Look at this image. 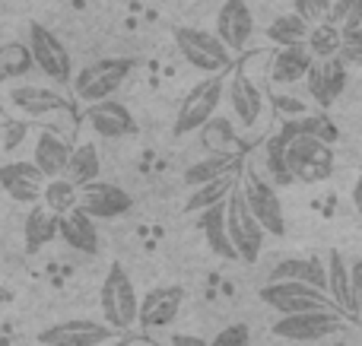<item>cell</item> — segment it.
<instances>
[{
    "instance_id": "obj_1",
    "label": "cell",
    "mask_w": 362,
    "mask_h": 346,
    "mask_svg": "<svg viewBox=\"0 0 362 346\" xmlns=\"http://www.w3.org/2000/svg\"><path fill=\"white\" fill-rule=\"evenodd\" d=\"M226 89H229V73H219V76H206L200 80L191 93L181 99L178 114H175V124H172V133L175 137H187V133H200L213 118H216V108L223 102Z\"/></svg>"
},
{
    "instance_id": "obj_2",
    "label": "cell",
    "mask_w": 362,
    "mask_h": 346,
    "mask_svg": "<svg viewBox=\"0 0 362 346\" xmlns=\"http://www.w3.org/2000/svg\"><path fill=\"white\" fill-rule=\"evenodd\" d=\"M99 305H102V318H105L108 328L115 330H127L137 324L140 318V299L137 290L131 283V273L112 261L108 264V273L102 280V290H99Z\"/></svg>"
},
{
    "instance_id": "obj_3",
    "label": "cell",
    "mask_w": 362,
    "mask_h": 346,
    "mask_svg": "<svg viewBox=\"0 0 362 346\" xmlns=\"http://www.w3.org/2000/svg\"><path fill=\"white\" fill-rule=\"evenodd\" d=\"M131 70H134V57H99V61L86 64L74 76L70 86H74L76 99H83L86 105H95V102L115 99V93L131 76Z\"/></svg>"
},
{
    "instance_id": "obj_4",
    "label": "cell",
    "mask_w": 362,
    "mask_h": 346,
    "mask_svg": "<svg viewBox=\"0 0 362 346\" xmlns=\"http://www.w3.org/2000/svg\"><path fill=\"white\" fill-rule=\"evenodd\" d=\"M286 162H289V172H293L296 181L321 184V181H327L334 172V146L312 137V133H305L302 131V121H299V133H296L286 146Z\"/></svg>"
},
{
    "instance_id": "obj_5",
    "label": "cell",
    "mask_w": 362,
    "mask_h": 346,
    "mask_svg": "<svg viewBox=\"0 0 362 346\" xmlns=\"http://www.w3.org/2000/svg\"><path fill=\"white\" fill-rule=\"evenodd\" d=\"M261 302L267 309H274L280 318H293V315H312V311H337L334 299L327 292L315 290V286L305 283H267L261 286Z\"/></svg>"
},
{
    "instance_id": "obj_6",
    "label": "cell",
    "mask_w": 362,
    "mask_h": 346,
    "mask_svg": "<svg viewBox=\"0 0 362 346\" xmlns=\"http://www.w3.org/2000/svg\"><path fill=\"white\" fill-rule=\"evenodd\" d=\"M175 44H178L181 57H185L191 67L204 70V73H210V76L229 73L232 51L226 48V42L216 35V32L187 29V25H181V29H175Z\"/></svg>"
},
{
    "instance_id": "obj_7",
    "label": "cell",
    "mask_w": 362,
    "mask_h": 346,
    "mask_svg": "<svg viewBox=\"0 0 362 346\" xmlns=\"http://www.w3.org/2000/svg\"><path fill=\"white\" fill-rule=\"evenodd\" d=\"M238 191H242V197H245V203H248L251 216H255V220L264 226V232L274 235V239L286 235L283 203H280V197H276V188L267 181V178H261L248 165V169L242 172V184H238Z\"/></svg>"
},
{
    "instance_id": "obj_8",
    "label": "cell",
    "mask_w": 362,
    "mask_h": 346,
    "mask_svg": "<svg viewBox=\"0 0 362 346\" xmlns=\"http://www.w3.org/2000/svg\"><path fill=\"white\" fill-rule=\"evenodd\" d=\"M350 328V318L337 315V311H312V315H293V318H276L270 324V334L289 343H318L325 337H337Z\"/></svg>"
},
{
    "instance_id": "obj_9",
    "label": "cell",
    "mask_w": 362,
    "mask_h": 346,
    "mask_svg": "<svg viewBox=\"0 0 362 346\" xmlns=\"http://www.w3.org/2000/svg\"><path fill=\"white\" fill-rule=\"evenodd\" d=\"M226 226H229V239L238 251V261L255 264L264 251V239H267V232H264V226L251 216L242 191H235V194L226 201Z\"/></svg>"
},
{
    "instance_id": "obj_10",
    "label": "cell",
    "mask_w": 362,
    "mask_h": 346,
    "mask_svg": "<svg viewBox=\"0 0 362 346\" xmlns=\"http://www.w3.org/2000/svg\"><path fill=\"white\" fill-rule=\"evenodd\" d=\"M6 105L16 114V121H45L54 118V114H64L70 108V102L51 86L16 83V86L6 89Z\"/></svg>"
},
{
    "instance_id": "obj_11",
    "label": "cell",
    "mask_w": 362,
    "mask_h": 346,
    "mask_svg": "<svg viewBox=\"0 0 362 346\" xmlns=\"http://www.w3.org/2000/svg\"><path fill=\"white\" fill-rule=\"evenodd\" d=\"M25 44H29L32 57H35V67L42 70L48 80L74 83L70 80V51L64 48V42L48 29V25H42V23L32 19L29 23V42Z\"/></svg>"
},
{
    "instance_id": "obj_12",
    "label": "cell",
    "mask_w": 362,
    "mask_h": 346,
    "mask_svg": "<svg viewBox=\"0 0 362 346\" xmlns=\"http://www.w3.org/2000/svg\"><path fill=\"white\" fill-rule=\"evenodd\" d=\"M115 340V328L105 321H93V318H70V321H57L38 334L42 346H105Z\"/></svg>"
},
{
    "instance_id": "obj_13",
    "label": "cell",
    "mask_w": 362,
    "mask_h": 346,
    "mask_svg": "<svg viewBox=\"0 0 362 346\" xmlns=\"http://www.w3.org/2000/svg\"><path fill=\"white\" fill-rule=\"evenodd\" d=\"M45 184H48V178L42 175V169L32 159H13V162L0 165V188L16 203H29V207L42 203Z\"/></svg>"
},
{
    "instance_id": "obj_14",
    "label": "cell",
    "mask_w": 362,
    "mask_h": 346,
    "mask_svg": "<svg viewBox=\"0 0 362 346\" xmlns=\"http://www.w3.org/2000/svg\"><path fill=\"white\" fill-rule=\"evenodd\" d=\"M80 210L93 220H118L134 210V197L112 181H93L80 188Z\"/></svg>"
},
{
    "instance_id": "obj_15",
    "label": "cell",
    "mask_w": 362,
    "mask_h": 346,
    "mask_svg": "<svg viewBox=\"0 0 362 346\" xmlns=\"http://www.w3.org/2000/svg\"><path fill=\"white\" fill-rule=\"evenodd\" d=\"M226 99H229V108H232V118L242 131H251L257 127L264 114V95L261 89L251 83V76L245 73V67H235L229 73V89H226Z\"/></svg>"
},
{
    "instance_id": "obj_16",
    "label": "cell",
    "mask_w": 362,
    "mask_h": 346,
    "mask_svg": "<svg viewBox=\"0 0 362 346\" xmlns=\"http://www.w3.org/2000/svg\"><path fill=\"white\" fill-rule=\"evenodd\" d=\"M216 35L223 38L232 54L248 48L251 35H255V13H251L248 0H223L216 16Z\"/></svg>"
},
{
    "instance_id": "obj_17",
    "label": "cell",
    "mask_w": 362,
    "mask_h": 346,
    "mask_svg": "<svg viewBox=\"0 0 362 346\" xmlns=\"http://www.w3.org/2000/svg\"><path fill=\"white\" fill-rule=\"evenodd\" d=\"M181 305H185V290L181 286H156L140 299L137 324L144 330H163L178 318Z\"/></svg>"
},
{
    "instance_id": "obj_18",
    "label": "cell",
    "mask_w": 362,
    "mask_h": 346,
    "mask_svg": "<svg viewBox=\"0 0 362 346\" xmlns=\"http://www.w3.org/2000/svg\"><path fill=\"white\" fill-rule=\"evenodd\" d=\"M86 124L93 127V133H99V137H105V140H121V137H134V133H137V121H134L131 108L121 105L118 99L89 105Z\"/></svg>"
},
{
    "instance_id": "obj_19",
    "label": "cell",
    "mask_w": 362,
    "mask_h": 346,
    "mask_svg": "<svg viewBox=\"0 0 362 346\" xmlns=\"http://www.w3.org/2000/svg\"><path fill=\"white\" fill-rule=\"evenodd\" d=\"M312 67H315V57H312V51H308V44H299V48H276L267 64V80L274 83V86H296V83L308 80Z\"/></svg>"
},
{
    "instance_id": "obj_20",
    "label": "cell",
    "mask_w": 362,
    "mask_h": 346,
    "mask_svg": "<svg viewBox=\"0 0 362 346\" xmlns=\"http://www.w3.org/2000/svg\"><path fill=\"white\" fill-rule=\"evenodd\" d=\"M305 89L318 108H331L334 99L346 89V64L340 61V57L315 61L312 73H308V80H305Z\"/></svg>"
},
{
    "instance_id": "obj_21",
    "label": "cell",
    "mask_w": 362,
    "mask_h": 346,
    "mask_svg": "<svg viewBox=\"0 0 362 346\" xmlns=\"http://www.w3.org/2000/svg\"><path fill=\"white\" fill-rule=\"evenodd\" d=\"M296 133H299V121H286V124L280 127V133H270L267 143H264V169H267L274 188L276 184H280V188L296 184L293 172H289V162H286V146Z\"/></svg>"
},
{
    "instance_id": "obj_22",
    "label": "cell",
    "mask_w": 362,
    "mask_h": 346,
    "mask_svg": "<svg viewBox=\"0 0 362 346\" xmlns=\"http://www.w3.org/2000/svg\"><path fill=\"white\" fill-rule=\"evenodd\" d=\"M267 283H305L327 292V267L318 258H283L270 270Z\"/></svg>"
},
{
    "instance_id": "obj_23",
    "label": "cell",
    "mask_w": 362,
    "mask_h": 346,
    "mask_svg": "<svg viewBox=\"0 0 362 346\" xmlns=\"http://www.w3.org/2000/svg\"><path fill=\"white\" fill-rule=\"evenodd\" d=\"M54 239H61V216L51 213L45 203H35V207L25 213V222H23L25 254L45 251V245H51Z\"/></svg>"
},
{
    "instance_id": "obj_24",
    "label": "cell",
    "mask_w": 362,
    "mask_h": 346,
    "mask_svg": "<svg viewBox=\"0 0 362 346\" xmlns=\"http://www.w3.org/2000/svg\"><path fill=\"white\" fill-rule=\"evenodd\" d=\"M70 153L74 150H70L54 131H42L35 137V146H32V162L42 169V175L48 178V181H54V178L67 175Z\"/></svg>"
},
{
    "instance_id": "obj_25",
    "label": "cell",
    "mask_w": 362,
    "mask_h": 346,
    "mask_svg": "<svg viewBox=\"0 0 362 346\" xmlns=\"http://www.w3.org/2000/svg\"><path fill=\"white\" fill-rule=\"evenodd\" d=\"M61 239L80 254H99V229H95V220L89 213H83L80 207L61 216Z\"/></svg>"
},
{
    "instance_id": "obj_26",
    "label": "cell",
    "mask_w": 362,
    "mask_h": 346,
    "mask_svg": "<svg viewBox=\"0 0 362 346\" xmlns=\"http://www.w3.org/2000/svg\"><path fill=\"white\" fill-rule=\"evenodd\" d=\"M238 184H242V172H229V175L216 178V181L204 184V188L191 191L185 201V213H206V210L219 207V203H226L232 194L238 191Z\"/></svg>"
},
{
    "instance_id": "obj_27",
    "label": "cell",
    "mask_w": 362,
    "mask_h": 346,
    "mask_svg": "<svg viewBox=\"0 0 362 346\" xmlns=\"http://www.w3.org/2000/svg\"><path fill=\"white\" fill-rule=\"evenodd\" d=\"M197 226H200V232H204V239H206V248H210L216 258L238 261V251H235V245H232V239H229V226H226V203H219V207L200 213Z\"/></svg>"
},
{
    "instance_id": "obj_28",
    "label": "cell",
    "mask_w": 362,
    "mask_h": 346,
    "mask_svg": "<svg viewBox=\"0 0 362 346\" xmlns=\"http://www.w3.org/2000/svg\"><path fill=\"white\" fill-rule=\"evenodd\" d=\"M327 296L340 309L344 318H353V286H350V264L340 251H327Z\"/></svg>"
},
{
    "instance_id": "obj_29",
    "label": "cell",
    "mask_w": 362,
    "mask_h": 346,
    "mask_svg": "<svg viewBox=\"0 0 362 346\" xmlns=\"http://www.w3.org/2000/svg\"><path fill=\"white\" fill-rule=\"evenodd\" d=\"M200 143L206 146V156H238L242 153V137L235 133V124L223 114H216L200 131Z\"/></svg>"
},
{
    "instance_id": "obj_30",
    "label": "cell",
    "mask_w": 362,
    "mask_h": 346,
    "mask_svg": "<svg viewBox=\"0 0 362 346\" xmlns=\"http://www.w3.org/2000/svg\"><path fill=\"white\" fill-rule=\"evenodd\" d=\"M99 172H102V159H99V150H95V143H89V140H83V143L74 146V153H70V165H67V181H74L76 188H86V184L99 181Z\"/></svg>"
},
{
    "instance_id": "obj_31",
    "label": "cell",
    "mask_w": 362,
    "mask_h": 346,
    "mask_svg": "<svg viewBox=\"0 0 362 346\" xmlns=\"http://www.w3.org/2000/svg\"><path fill=\"white\" fill-rule=\"evenodd\" d=\"M308 35H312V25L299 16V13H283L274 23L267 25V38L276 44V48H299V44H308Z\"/></svg>"
},
{
    "instance_id": "obj_32",
    "label": "cell",
    "mask_w": 362,
    "mask_h": 346,
    "mask_svg": "<svg viewBox=\"0 0 362 346\" xmlns=\"http://www.w3.org/2000/svg\"><path fill=\"white\" fill-rule=\"evenodd\" d=\"M229 172H238L235 156H204V159H197V162L187 165L181 178H185V184L191 191H197V188H204V184L216 181V178L229 175Z\"/></svg>"
},
{
    "instance_id": "obj_33",
    "label": "cell",
    "mask_w": 362,
    "mask_h": 346,
    "mask_svg": "<svg viewBox=\"0 0 362 346\" xmlns=\"http://www.w3.org/2000/svg\"><path fill=\"white\" fill-rule=\"evenodd\" d=\"M35 67V57H32L29 44H19V42H10V44H0V83L6 80H19V76L32 73Z\"/></svg>"
},
{
    "instance_id": "obj_34",
    "label": "cell",
    "mask_w": 362,
    "mask_h": 346,
    "mask_svg": "<svg viewBox=\"0 0 362 346\" xmlns=\"http://www.w3.org/2000/svg\"><path fill=\"white\" fill-rule=\"evenodd\" d=\"M340 48H344V29L327 19L321 25H312V35H308V51H312L315 61H331V57H340Z\"/></svg>"
},
{
    "instance_id": "obj_35",
    "label": "cell",
    "mask_w": 362,
    "mask_h": 346,
    "mask_svg": "<svg viewBox=\"0 0 362 346\" xmlns=\"http://www.w3.org/2000/svg\"><path fill=\"white\" fill-rule=\"evenodd\" d=\"M42 203L51 210V213L64 216V213H70V210L80 207V188H76L74 181H67V178H54V181L45 184Z\"/></svg>"
},
{
    "instance_id": "obj_36",
    "label": "cell",
    "mask_w": 362,
    "mask_h": 346,
    "mask_svg": "<svg viewBox=\"0 0 362 346\" xmlns=\"http://www.w3.org/2000/svg\"><path fill=\"white\" fill-rule=\"evenodd\" d=\"M331 23L344 32L362 29V0H334Z\"/></svg>"
},
{
    "instance_id": "obj_37",
    "label": "cell",
    "mask_w": 362,
    "mask_h": 346,
    "mask_svg": "<svg viewBox=\"0 0 362 346\" xmlns=\"http://www.w3.org/2000/svg\"><path fill=\"white\" fill-rule=\"evenodd\" d=\"M293 6L308 25H321V23L331 19L334 0H293Z\"/></svg>"
},
{
    "instance_id": "obj_38",
    "label": "cell",
    "mask_w": 362,
    "mask_h": 346,
    "mask_svg": "<svg viewBox=\"0 0 362 346\" xmlns=\"http://www.w3.org/2000/svg\"><path fill=\"white\" fill-rule=\"evenodd\" d=\"M270 105H274V112L283 114L286 121H302V118H308V105H305L302 99H293V95L270 93Z\"/></svg>"
},
{
    "instance_id": "obj_39",
    "label": "cell",
    "mask_w": 362,
    "mask_h": 346,
    "mask_svg": "<svg viewBox=\"0 0 362 346\" xmlns=\"http://www.w3.org/2000/svg\"><path fill=\"white\" fill-rule=\"evenodd\" d=\"M210 346H251V328L242 321L226 324V328L210 340Z\"/></svg>"
},
{
    "instance_id": "obj_40",
    "label": "cell",
    "mask_w": 362,
    "mask_h": 346,
    "mask_svg": "<svg viewBox=\"0 0 362 346\" xmlns=\"http://www.w3.org/2000/svg\"><path fill=\"white\" fill-rule=\"evenodd\" d=\"M340 61L350 67V64H362V29L344 32V48H340Z\"/></svg>"
},
{
    "instance_id": "obj_41",
    "label": "cell",
    "mask_w": 362,
    "mask_h": 346,
    "mask_svg": "<svg viewBox=\"0 0 362 346\" xmlns=\"http://www.w3.org/2000/svg\"><path fill=\"white\" fill-rule=\"evenodd\" d=\"M350 286H353V321L362 324V261L350 264Z\"/></svg>"
},
{
    "instance_id": "obj_42",
    "label": "cell",
    "mask_w": 362,
    "mask_h": 346,
    "mask_svg": "<svg viewBox=\"0 0 362 346\" xmlns=\"http://www.w3.org/2000/svg\"><path fill=\"white\" fill-rule=\"evenodd\" d=\"M4 150H16V143H23L25 137V121H10V124L4 127Z\"/></svg>"
},
{
    "instance_id": "obj_43",
    "label": "cell",
    "mask_w": 362,
    "mask_h": 346,
    "mask_svg": "<svg viewBox=\"0 0 362 346\" xmlns=\"http://www.w3.org/2000/svg\"><path fill=\"white\" fill-rule=\"evenodd\" d=\"M169 346H210V340H204V337H194V334H172L169 337Z\"/></svg>"
},
{
    "instance_id": "obj_44",
    "label": "cell",
    "mask_w": 362,
    "mask_h": 346,
    "mask_svg": "<svg viewBox=\"0 0 362 346\" xmlns=\"http://www.w3.org/2000/svg\"><path fill=\"white\" fill-rule=\"evenodd\" d=\"M353 207L362 213V169H359V178H356V184H353Z\"/></svg>"
},
{
    "instance_id": "obj_45",
    "label": "cell",
    "mask_w": 362,
    "mask_h": 346,
    "mask_svg": "<svg viewBox=\"0 0 362 346\" xmlns=\"http://www.w3.org/2000/svg\"><path fill=\"white\" fill-rule=\"evenodd\" d=\"M10 302H13V292L6 290L4 283H0V309H4V305H10Z\"/></svg>"
},
{
    "instance_id": "obj_46",
    "label": "cell",
    "mask_w": 362,
    "mask_h": 346,
    "mask_svg": "<svg viewBox=\"0 0 362 346\" xmlns=\"http://www.w3.org/2000/svg\"><path fill=\"white\" fill-rule=\"evenodd\" d=\"M105 346H134V337H118V340H112Z\"/></svg>"
},
{
    "instance_id": "obj_47",
    "label": "cell",
    "mask_w": 362,
    "mask_h": 346,
    "mask_svg": "<svg viewBox=\"0 0 362 346\" xmlns=\"http://www.w3.org/2000/svg\"><path fill=\"white\" fill-rule=\"evenodd\" d=\"M325 346H350V343H325Z\"/></svg>"
}]
</instances>
